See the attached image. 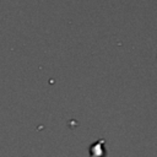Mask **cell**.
Returning a JSON list of instances; mask_svg holds the SVG:
<instances>
[{"label": "cell", "mask_w": 157, "mask_h": 157, "mask_svg": "<svg viewBox=\"0 0 157 157\" xmlns=\"http://www.w3.org/2000/svg\"><path fill=\"white\" fill-rule=\"evenodd\" d=\"M88 152H90V157H105L107 156V153H105V140L99 139V140L94 141L90 146Z\"/></svg>", "instance_id": "cell-1"}]
</instances>
